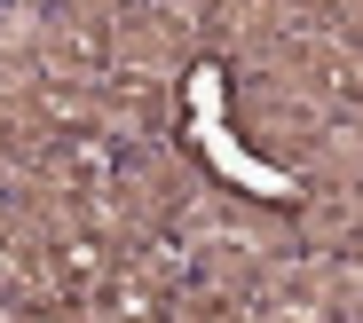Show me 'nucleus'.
<instances>
[{
	"mask_svg": "<svg viewBox=\"0 0 363 323\" xmlns=\"http://www.w3.org/2000/svg\"><path fill=\"white\" fill-rule=\"evenodd\" d=\"M190 142H198V150L237 181V189H253V198H269V205H292V198H300V181H292V174H277V166H261L237 135H221V118H190Z\"/></svg>",
	"mask_w": 363,
	"mask_h": 323,
	"instance_id": "f257e3e1",
	"label": "nucleus"
},
{
	"mask_svg": "<svg viewBox=\"0 0 363 323\" xmlns=\"http://www.w3.org/2000/svg\"><path fill=\"white\" fill-rule=\"evenodd\" d=\"M182 95H190V118H221V95H229V72H221L213 55H198V63H190V87H182Z\"/></svg>",
	"mask_w": 363,
	"mask_h": 323,
	"instance_id": "20e7f679",
	"label": "nucleus"
},
{
	"mask_svg": "<svg viewBox=\"0 0 363 323\" xmlns=\"http://www.w3.org/2000/svg\"><path fill=\"white\" fill-rule=\"evenodd\" d=\"M55 166H64V174H79V181H103V174H118V166H127V150H118L111 135H79V142H64V150H55Z\"/></svg>",
	"mask_w": 363,
	"mask_h": 323,
	"instance_id": "f03ea898",
	"label": "nucleus"
},
{
	"mask_svg": "<svg viewBox=\"0 0 363 323\" xmlns=\"http://www.w3.org/2000/svg\"><path fill=\"white\" fill-rule=\"evenodd\" d=\"M55 268H64V284H79V292H103V276H111V252H103L95 237H72L64 252H55Z\"/></svg>",
	"mask_w": 363,
	"mask_h": 323,
	"instance_id": "7ed1b4c3",
	"label": "nucleus"
}]
</instances>
